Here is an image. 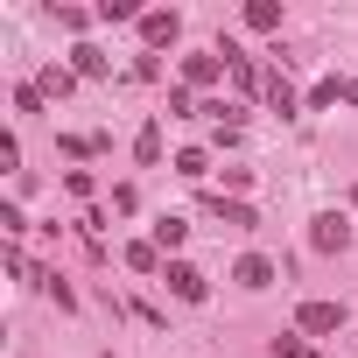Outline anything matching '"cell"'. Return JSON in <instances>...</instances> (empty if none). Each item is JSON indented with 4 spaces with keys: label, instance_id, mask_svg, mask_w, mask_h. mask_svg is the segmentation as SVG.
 I'll return each mask as SVG.
<instances>
[{
    "label": "cell",
    "instance_id": "obj_3",
    "mask_svg": "<svg viewBox=\"0 0 358 358\" xmlns=\"http://www.w3.org/2000/svg\"><path fill=\"white\" fill-rule=\"evenodd\" d=\"M302 330H344V302H302Z\"/></svg>",
    "mask_w": 358,
    "mask_h": 358
},
{
    "label": "cell",
    "instance_id": "obj_12",
    "mask_svg": "<svg viewBox=\"0 0 358 358\" xmlns=\"http://www.w3.org/2000/svg\"><path fill=\"white\" fill-rule=\"evenodd\" d=\"M71 57H78V71H85V78H106V57H99V50H92V43H78V50H71Z\"/></svg>",
    "mask_w": 358,
    "mask_h": 358
},
{
    "label": "cell",
    "instance_id": "obj_1",
    "mask_svg": "<svg viewBox=\"0 0 358 358\" xmlns=\"http://www.w3.org/2000/svg\"><path fill=\"white\" fill-rule=\"evenodd\" d=\"M309 246H316V253H344V246H351V218H344V211H323V218L309 225Z\"/></svg>",
    "mask_w": 358,
    "mask_h": 358
},
{
    "label": "cell",
    "instance_id": "obj_11",
    "mask_svg": "<svg viewBox=\"0 0 358 358\" xmlns=\"http://www.w3.org/2000/svg\"><path fill=\"white\" fill-rule=\"evenodd\" d=\"M127 267H141V274H155V267H162V246H155V239H148V246H127Z\"/></svg>",
    "mask_w": 358,
    "mask_h": 358
},
{
    "label": "cell",
    "instance_id": "obj_5",
    "mask_svg": "<svg viewBox=\"0 0 358 358\" xmlns=\"http://www.w3.org/2000/svg\"><path fill=\"white\" fill-rule=\"evenodd\" d=\"M232 281H239V288H267V281H274V260H260V253H246V260L232 267Z\"/></svg>",
    "mask_w": 358,
    "mask_h": 358
},
{
    "label": "cell",
    "instance_id": "obj_2",
    "mask_svg": "<svg viewBox=\"0 0 358 358\" xmlns=\"http://www.w3.org/2000/svg\"><path fill=\"white\" fill-rule=\"evenodd\" d=\"M162 281H169V295H176V302H204V295H211V281H204L197 267H183V260H169V267H162Z\"/></svg>",
    "mask_w": 358,
    "mask_h": 358
},
{
    "label": "cell",
    "instance_id": "obj_13",
    "mask_svg": "<svg viewBox=\"0 0 358 358\" xmlns=\"http://www.w3.org/2000/svg\"><path fill=\"white\" fill-rule=\"evenodd\" d=\"M134 155H141V162H162V127H141V141H134Z\"/></svg>",
    "mask_w": 358,
    "mask_h": 358
},
{
    "label": "cell",
    "instance_id": "obj_10",
    "mask_svg": "<svg viewBox=\"0 0 358 358\" xmlns=\"http://www.w3.org/2000/svg\"><path fill=\"white\" fill-rule=\"evenodd\" d=\"M246 29H281V8H274V0H253V8H246Z\"/></svg>",
    "mask_w": 358,
    "mask_h": 358
},
{
    "label": "cell",
    "instance_id": "obj_15",
    "mask_svg": "<svg viewBox=\"0 0 358 358\" xmlns=\"http://www.w3.org/2000/svg\"><path fill=\"white\" fill-rule=\"evenodd\" d=\"M204 169H211V162H204L197 148H183V155H176V176H204Z\"/></svg>",
    "mask_w": 358,
    "mask_h": 358
},
{
    "label": "cell",
    "instance_id": "obj_4",
    "mask_svg": "<svg viewBox=\"0 0 358 358\" xmlns=\"http://www.w3.org/2000/svg\"><path fill=\"white\" fill-rule=\"evenodd\" d=\"M267 106H274V113H281V120H295V113H302V99H295V85H288V78H281V71H274V78H267Z\"/></svg>",
    "mask_w": 358,
    "mask_h": 358
},
{
    "label": "cell",
    "instance_id": "obj_14",
    "mask_svg": "<svg viewBox=\"0 0 358 358\" xmlns=\"http://www.w3.org/2000/svg\"><path fill=\"white\" fill-rule=\"evenodd\" d=\"M274 358H309V351H302V330H281V337H274Z\"/></svg>",
    "mask_w": 358,
    "mask_h": 358
},
{
    "label": "cell",
    "instance_id": "obj_9",
    "mask_svg": "<svg viewBox=\"0 0 358 358\" xmlns=\"http://www.w3.org/2000/svg\"><path fill=\"white\" fill-rule=\"evenodd\" d=\"M211 218H225L232 232H246V225H253V211H246V204H225V197H211Z\"/></svg>",
    "mask_w": 358,
    "mask_h": 358
},
{
    "label": "cell",
    "instance_id": "obj_6",
    "mask_svg": "<svg viewBox=\"0 0 358 358\" xmlns=\"http://www.w3.org/2000/svg\"><path fill=\"white\" fill-rule=\"evenodd\" d=\"M218 71H225L218 57H183V92L190 85H218Z\"/></svg>",
    "mask_w": 358,
    "mask_h": 358
},
{
    "label": "cell",
    "instance_id": "obj_7",
    "mask_svg": "<svg viewBox=\"0 0 358 358\" xmlns=\"http://www.w3.org/2000/svg\"><path fill=\"white\" fill-rule=\"evenodd\" d=\"M176 29H183V22L162 15V8H155V15H141V36H148V43H176Z\"/></svg>",
    "mask_w": 358,
    "mask_h": 358
},
{
    "label": "cell",
    "instance_id": "obj_8",
    "mask_svg": "<svg viewBox=\"0 0 358 358\" xmlns=\"http://www.w3.org/2000/svg\"><path fill=\"white\" fill-rule=\"evenodd\" d=\"M183 239H190V225H183V218H155V246H162V253H176Z\"/></svg>",
    "mask_w": 358,
    "mask_h": 358
}]
</instances>
